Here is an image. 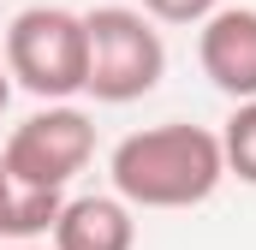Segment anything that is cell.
I'll use <instances>...</instances> for the list:
<instances>
[{
  "label": "cell",
  "instance_id": "6da1fadb",
  "mask_svg": "<svg viewBox=\"0 0 256 250\" xmlns=\"http://www.w3.org/2000/svg\"><path fill=\"white\" fill-rule=\"evenodd\" d=\"M108 173H114V190L131 208H196L226 179L220 131L185 125V120L143 125V131L114 143Z\"/></svg>",
  "mask_w": 256,
  "mask_h": 250
},
{
  "label": "cell",
  "instance_id": "7a4b0ae2",
  "mask_svg": "<svg viewBox=\"0 0 256 250\" xmlns=\"http://www.w3.org/2000/svg\"><path fill=\"white\" fill-rule=\"evenodd\" d=\"M84 36H90L84 96H96L108 108L143 102L167 78V42H161L155 18L143 6H96V12H84Z\"/></svg>",
  "mask_w": 256,
  "mask_h": 250
},
{
  "label": "cell",
  "instance_id": "3957f363",
  "mask_svg": "<svg viewBox=\"0 0 256 250\" xmlns=\"http://www.w3.org/2000/svg\"><path fill=\"white\" fill-rule=\"evenodd\" d=\"M6 72L18 90H30L36 102H72L84 96L90 78V36H84V12L66 6H24L6 24Z\"/></svg>",
  "mask_w": 256,
  "mask_h": 250
},
{
  "label": "cell",
  "instance_id": "277c9868",
  "mask_svg": "<svg viewBox=\"0 0 256 250\" xmlns=\"http://www.w3.org/2000/svg\"><path fill=\"white\" fill-rule=\"evenodd\" d=\"M90 155H96V125L72 102H48L42 114L12 125V137L0 149L12 185H24V190H66L90 167Z\"/></svg>",
  "mask_w": 256,
  "mask_h": 250
},
{
  "label": "cell",
  "instance_id": "5b68a950",
  "mask_svg": "<svg viewBox=\"0 0 256 250\" xmlns=\"http://www.w3.org/2000/svg\"><path fill=\"white\" fill-rule=\"evenodd\" d=\"M196 60L220 96L250 102L256 96V6H214L196 24Z\"/></svg>",
  "mask_w": 256,
  "mask_h": 250
},
{
  "label": "cell",
  "instance_id": "8992f818",
  "mask_svg": "<svg viewBox=\"0 0 256 250\" xmlns=\"http://www.w3.org/2000/svg\"><path fill=\"white\" fill-rule=\"evenodd\" d=\"M48 232H54V250H137V220L120 190L114 196H66Z\"/></svg>",
  "mask_w": 256,
  "mask_h": 250
},
{
  "label": "cell",
  "instance_id": "52a82bcc",
  "mask_svg": "<svg viewBox=\"0 0 256 250\" xmlns=\"http://www.w3.org/2000/svg\"><path fill=\"white\" fill-rule=\"evenodd\" d=\"M60 202H66V190H24V185H12V173L0 161V244L48 232L54 214H60Z\"/></svg>",
  "mask_w": 256,
  "mask_h": 250
},
{
  "label": "cell",
  "instance_id": "ba28073f",
  "mask_svg": "<svg viewBox=\"0 0 256 250\" xmlns=\"http://www.w3.org/2000/svg\"><path fill=\"white\" fill-rule=\"evenodd\" d=\"M220 155H226V179L256 185V96L232 108V120L220 125Z\"/></svg>",
  "mask_w": 256,
  "mask_h": 250
},
{
  "label": "cell",
  "instance_id": "9c48e42d",
  "mask_svg": "<svg viewBox=\"0 0 256 250\" xmlns=\"http://www.w3.org/2000/svg\"><path fill=\"white\" fill-rule=\"evenodd\" d=\"M137 6H143L155 24H202L220 0H137Z\"/></svg>",
  "mask_w": 256,
  "mask_h": 250
},
{
  "label": "cell",
  "instance_id": "30bf717a",
  "mask_svg": "<svg viewBox=\"0 0 256 250\" xmlns=\"http://www.w3.org/2000/svg\"><path fill=\"white\" fill-rule=\"evenodd\" d=\"M6 102H12V72H6V60H0V114H6Z\"/></svg>",
  "mask_w": 256,
  "mask_h": 250
},
{
  "label": "cell",
  "instance_id": "8fae6325",
  "mask_svg": "<svg viewBox=\"0 0 256 250\" xmlns=\"http://www.w3.org/2000/svg\"><path fill=\"white\" fill-rule=\"evenodd\" d=\"M0 250H42V244H30V238H12V244H0Z\"/></svg>",
  "mask_w": 256,
  "mask_h": 250
}]
</instances>
